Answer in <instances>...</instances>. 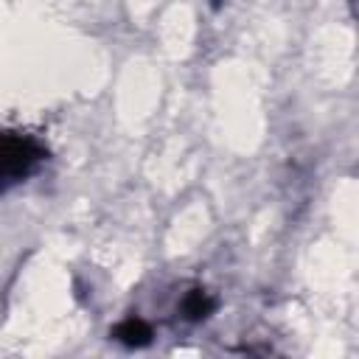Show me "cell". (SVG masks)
I'll return each mask as SVG.
<instances>
[{
  "label": "cell",
  "mask_w": 359,
  "mask_h": 359,
  "mask_svg": "<svg viewBox=\"0 0 359 359\" xmlns=\"http://www.w3.org/2000/svg\"><path fill=\"white\" fill-rule=\"evenodd\" d=\"M45 160H48V149L34 135L3 129L0 132V194L34 177Z\"/></svg>",
  "instance_id": "1"
},
{
  "label": "cell",
  "mask_w": 359,
  "mask_h": 359,
  "mask_svg": "<svg viewBox=\"0 0 359 359\" xmlns=\"http://www.w3.org/2000/svg\"><path fill=\"white\" fill-rule=\"evenodd\" d=\"M208 3H210V8H222L227 0H208Z\"/></svg>",
  "instance_id": "4"
},
{
  "label": "cell",
  "mask_w": 359,
  "mask_h": 359,
  "mask_svg": "<svg viewBox=\"0 0 359 359\" xmlns=\"http://www.w3.org/2000/svg\"><path fill=\"white\" fill-rule=\"evenodd\" d=\"M112 339L121 342V345H126V348H146V345H151L154 331H151V325L143 317H135L132 314V317L121 320L112 328Z\"/></svg>",
  "instance_id": "3"
},
{
  "label": "cell",
  "mask_w": 359,
  "mask_h": 359,
  "mask_svg": "<svg viewBox=\"0 0 359 359\" xmlns=\"http://www.w3.org/2000/svg\"><path fill=\"white\" fill-rule=\"evenodd\" d=\"M216 306H219V300L213 292H208L205 286H191L180 300V314L188 323H202L216 311Z\"/></svg>",
  "instance_id": "2"
}]
</instances>
